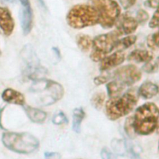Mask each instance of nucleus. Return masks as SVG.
<instances>
[{
	"mask_svg": "<svg viewBox=\"0 0 159 159\" xmlns=\"http://www.w3.org/2000/svg\"><path fill=\"white\" fill-rule=\"evenodd\" d=\"M158 124V108L153 102H147L135 111L132 120L134 131L141 135L153 133Z\"/></svg>",
	"mask_w": 159,
	"mask_h": 159,
	"instance_id": "f257e3e1",
	"label": "nucleus"
},
{
	"mask_svg": "<svg viewBox=\"0 0 159 159\" xmlns=\"http://www.w3.org/2000/svg\"><path fill=\"white\" fill-rule=\"evenodd\" d=\"M30 91L35 95L36 103L42 106L55 103L64 94V89L60 83L42 78L34 81Z\"/></svg>",
	"mask_w": 159,
	"mask_h": 159,
	"instance_id": "f03ea898",
	"label": "nucleus"
},
{
	"mask_svg": "<svg viewBox=\"0 0 159 159\" xmlns=\"http://www.w3.org/2000/svg\"><path fill=\"white\" fill-rule=\"evenodd\" d=\"M138 100L137 94L129 91L123 94L110 97L106 103V114L109 119L116 120L129 114L135 107Z\"/></svg>",
	"mask_w": 159,
	"mask_h": 159,
	"instance_id": "7ed1b4c3",
	"label": "nucleus"
},
{
	"mask_svg": "<svg viewBox=\"0 0 159 159\" xmlns=\"http://www.w3.org/2000/svg\"><path fill=\"white\" fill-rule=\"evenodd\" d=\"M66 19L71 27L80 29L98 24L99 16L93 6L81 4L73 6L68 11Z\"/></svg>",
	"mask_w": 159,
	"mask_h": 159,
	"instance_id": "20e7f679",
	"label": "nucleus"
},
{
	"mask_svg": "<svg viewBox=\"0 0 159 159\" xmlns=\"http://www.w3.org/2000/svg\"><path fill=\"white\" fill-rule=\"evenodd\" d=\"M4 146L14 152L28 154L34 152L39 146L36 137L27 132H6L2 136Z\"/></svg>",
	"mask_w": 159,
	"mask_h": 159,
	"instance_id": "39448f33",
	"label": "nucleus"
},
{
	"mask_svg": "<svg viewBox=\"0 0 159 159\" xmlns=\"http://www.w3.org/2000/svg\"><path fill=\"white\" fill-rule=\"evenodd\" d=\"M88 4L98 11V23L104 29L111 28L119 17L120 8L115 0H89Z\"/></svg>",
	"mask_w": 159,
	"mask_h": 159,
	"instance_id": "423d86ee",
	"label": "nucleus"
},
{
	"mask_svg": "<svg viewBox=\"0 0 159 159\" xmlns=\"http://www.w3.org/2000/svg\"><path fill=\"white\" fill-rule=\"evenodd\" d=\"M120 34L117 30L99 35L92 41L91 59L95 62L101 61L108 53L114 50L116 42Z\"/></svg>",
	"mask_w": 159,
	"mask_h": 159,
	"instance_id": "0eeeda50",
	"label": "nucleus"
},
{
	"mask_svg": "<svg viewBox=\"0 0 159 159\" xmlns=\"http://www.w3.org/2000/svg\"><path fill=\"white\" fill-rule=\"evenodd\" d=\"M20 56L24 68V75L29 79L33 81L42 78L46 73V69L42 67L34 50L30 46H25L22 50Z\"/></svg>",
	"mask_w": 159,
	"mask_h": 159,
	"instance_id": "6e6552de",
	"label": "nucleus"
},
{
	"mask_svg": "<svg viewBox=\"0 0 159 159\" xmlns=\"http://www.w3.org/2000/svg\"><path fill=\"white\" fill-rule=\"evenodd\" d=\"M142 77L140 70L135 65H127L114 71L112 78L125 87L139 81Z\"/></svg>",
	"mask_w": 159,
	"mask_h": 159,
	"instance_id": "1a4fd4ad",
	"label": "nucleus"
},
{
	"mask_svg": "<svg viewBox=\"0 0 159 159\" xmlns=\"http://www.w3.org/2000/svg\"><path fill=\"white\" fill-rule=\"evenodd\" d=\"M22 5V12L20 14L21 27L24 35L28 34L33 24V12L29 0H19Z\"/></svg>",
	"mask_w": 159,
	"mask_h": 159,
	"instance_id": "9d476101",
	"label": "nucleus"
},
{
	"mask_svg": "<svg viewBox=\"0 0 159 159\" xmlns=\"http://www.w3.org/2000/svg\"><path fill=\"white\" fill-rule=\"evenodd\" d=\"M124 60V53L121 51H116L109 56L106 55L101 60L100 70L106 71L114 68L122 63Z\"/></svg>",
	"mask_w": 159,
	"mask_h": 159,
	"instance_id": "9b49d317",
	"label": "nucleus"
},
{
	"mask_svg": "<svg viewBox=\"0 0 159 159\" xmlns=\"http://www.w3.org/2000/svg\"><path fill=\"white\" fill-rule=\"evenodd\" d=\"M0 28L6 35H11L14 28V21L11 13L5 7H0Z\"/></svg>",
	"mask_w": 159,
	"mask_h": 159,
	"instance_id": "f8f14e48",
	"label": "nucleus"
},
{
	"mask_svg": "<svg viewBox=\"0 0 159 159\" xmlns=\"http://www.w3.org/2000/svg\"><path fill=\"white\" fill-rule=\"evenodd\" d=\"M138 25L139 23L134 17L124 16L120 20L116 30L120 35L122 34H130L136 30Z\"/></svg>",
	"mask_w": 159,
	"mask_h": 159,
	"instance_id": "ddd939ff",
	"label": "nucleus"
},
{
	"mask_svg": "<svg viewBox=\"0 0 159 159\" xmlns=\"http://www.w3.org/2000/svg\"><path fill=\"white\" fill-rule=\"evenodd\" d=\"M1 97L4 101L8 103L22 106L25 102V98L23 94L13 89H6L2 92Z\"/></svg>",
	"mask_w": 159,
	"mask_h": 159,
	"instance_id": "4468645a",
	"label": "nucleus"
},
{
	"mask_svg": "<svg viewBox=\"0 0 159 159\" xmlns=\"http://www.w3.org/2000/svg\"><path fill=\"white\" fill-rule=\"evenodd\" d=\"M127 58L129 61L136 63H146L153 59V54L147 50L136 49L130 52Z\"/></svg>",
	"mask_w": 159,
	"mask_h": 159,
	"instance_id": "2eb2a0df",
	"label": "nucleus"
},
{
	"mask_svg": "<svg viewBox=\"0 0 159 159\" xmlns=\"http://www.w3.org/2000/svg\"><path fill=\"white\" fill-rule=\"evenodd\" d=\"M24 109L28 117L34 122L42 123L47 118V113L41 109L29 106H24Z\"/></svg>",
	"mask_w": 159,
	"mask_h": 159,
	"instance_id": "dca6fc26",
	"label": "nucleus"
},
{
	"mask_svg": "<svg viewBox=\"0 0 159 159\" xmlns=\"http://www.w3.org/2000/svg\"><path fill=\"white\" fill-rule=\"evenodd\" d=\"M158 91V88L156 84L151 81H145L140 86L139 94L145 99H150L156 96Z\"/></svg>",
	"mask_w": 159,
	"mask_h": 159,
	"instance_id": "f3484780",
	"label": "nucleus"
},
{
	"mask_svg": "<svg viewBox=\"0 0 159 159\" xmlns=\"http://www.w3.org/2000/svg\"><path fill=\"white\" fill-rule=\"evenodd\" d=\"M85 112L82 107L75 108L73 111V122L72 128L73 130L79 133L81 129V124L84 117Z\"/></svg>",
	"mask_w": 159,
	"mask_h": 159,
	"instance_id": "a211bd4d",
	"label": "nucleus"
},
{
	"mask_svg": "<svg viewBox=\"0 0 159 159\" xmlns=\"http://www.w3.org/2000/svg\"><path fill=\"white\" fill-rule=\"evenodd\" d=\"M137 40L135 35H128L121 39H118L115 45L114 49L116 51H122L131 45H132Z\"/></svg>",
	"mask_w": 159,
	"mask_h": 159,
	"instance_id": "6ab92c4d",
	"label": "nucleus"
},
{
	"mask_svg": "<svg viewBox=\"0 0 159 159\" xmlns=\"http://www.w3.org/2000/svg\"><path fill=\"white\" fill-rule=\"evenodd\" d=\"M106 88L109 96L113 97L120 94L125 87L114 80L107 84Z\"/></svg>",
	"mask_w": 159,
	"mask_h": 159,
	"instance_id": "aec40b11",
	"label": "nucleus"
},
{
	"mask_svg": "<svg viewBox=\"0 0 159 159\" xmlns=\"http://www.w3.org/2000/svg\"><path fill=\"white\" fill-rule=\"evenodd\" d=\"M93 40L88 35L80 34L76 37V43L79 48L83 52H87L92 45Z\"/></svg>",
	"mask_w": 159,
	"mask_h": 159,
	"instance_id": "412c9836",
	"label": "nucleus"
},
{
	"mask_svg": "<svg viewBox=\"0 0 159 159\" xmlns=\"http://www.w3.org/2000/svg\"><path fill=\"white\" fill-rule=\"evenodd\" d=\"M105 99V94L102 92H98L95 93L91 99V102L93 106L97 110H100L104 104Z\"/></svg>",
	"mask_w": 159,
	"mask_h": 159,
	"instance_id": "4be33fe9",
	"label": "nucleus"
},
{
	"mask_svg": "<svg viewBox=\"0 0 159 159\" xmlns=\"http://www.w3.org/2000/svg\"><path fill=\"white\" fill-rule=\"evenodd\" d=\"M158 59L154 61H153L152 60L148 62H146V63L142 67V69L147 73H153L158 70Z\"/></svg>",
	"mask_w": 159,
	"mask_h": 159,
	"instance_id": "5701e85b",
	"label": "nucleus"
},
{
	"mask_svg": "<svg viewBox=\"0 0 159 159\" xmlns=\"http://www.w3.org/2000/svg\"><path fill=\"white\" fill-rule=\"evenodd\" d=\"M52 122L54 124L61 125L63 124L67 123L68 119L65 114L63 112H60L53 116L52 119Z\"/></svg>",
	"mask_w": 159,
	"mask_h": 159,
	"instance_id": "b1692460",
	"label": "nucleus"
},
{
	"mask_svg": "<svg viewBox=\"0 0 159 159\" xmlns=\"http://www.w3.org/2000/svg\"><path fill=\"white\" fill-rule=\"evenodd\" d=\"M148 17L149 16L145 11L143 9H140L137 12L135 19L139 24H143L148 19Z\"/></svg>",
	"mask_w": 159,
	"mask_h": 159,
	"instance_id": "393cba45",
	"label": "nucleus"
},
{
	"mask_svg": "<svg viewBox=\"0 0 159 159\" xmlns=\"http://www.w3.org/2000/svg\"><path fill=\"white\" fill-rule=\"evenodd\" d=\"M150 28H156L158 25V12L157 9L154 12L151 20L149 22L148 24Z\"/></svg>",
	"mask_w": 159,
	"mask_h": 159,
	"instance_id": "a878e982",
	"label": "nucleus"
},
{
	"mask_svg": "<svg viewBox=\"0 0 159 159\" xmlns=\"http://www.w3.org/2000/svg\"><path fill=\"white\" fill-rule=\"evenodd\" d=\"M109 79V76L106 75H100L98 76H96L94 79V83L96 85H100L102 84H104L106 83Z\"/></svg>",
	"mask_w": 159,
	"mask_h": 159,
	"instance_id": "bb28decb",
	"label": "nucleus"
},
{
	"mask_svg": "<svg viewBox=\"0 0 159 159\" xmlns=\"http://www.w3.org/2000/svg\"><path fill=\"white\" fill-rule=\"evenodd\" d=\"M119 1L124 9H127L135 4L136 0H119Z\"/></svg>",
	"mask_w": 159,
	"mask_h": 159,
	"instance_id": "cd10ccee",
	"label": "nucleus"
},
{
	"mask_svg": "<svg viewBox=\"0 0 159 159\" xmlns=\"http://www.w3.org/2000/svg\"><path fill=\"white\" fill-rule=\"evenodd\" d=\"M158 0H146L143 4L145 6L150 8H157Z\"/></svg>",
	"mask_w": 159,
	"mask_h": 159,
	"instance_id": "c85d7f7f",
	"label": "nucleus"
},
{
	"mask_svg": "<svg viewBox=\"0 0 159 159\" xmlns=\"http://www.w3.org/2000/svg\"><path fill=\"white\" fill-rule=\"evenodd\" d=\"M44 156L47 158H59L60 157L58 153L54 152H46L44 153Z\"/></svg>",
	"mask_w": 159,
	"mask_h": 159,
	"instance_id": "c756f323",
	"label": "nucleus"
},
{
	"mask_svg": "<svg viewBox=\"0 0 159 159\" xmlns=\"http://www.w3.org/2000/svg\"><path fill=\"white\" fill-rule=\"evenodd\" d=\"M111 155L112 154L109 152V151L107 150L106 148L102 149V150L101 151V157L102 158H112Z\"/></svg>",
	"mask_w": 159,
	"mask_h": 159,
	"instance_id": "7c9ffc66",
	"label": "nucleus"
},
{
	"mask_svg": "<svg viewBox=\"0 0 159 159\" xmlns=\"http://www.w3.org/2000/svg\"><path fill=\"white\" fill-rule=\"evenodd\" d=\"M1 1L4 2H12L14 1V0H1Z\"/></svg>",
	"mask_w": 159,
	"mask_h": 159,
	"instance_id": "2f4dec72",
	"label": "nucleus"
}]
</instances>
